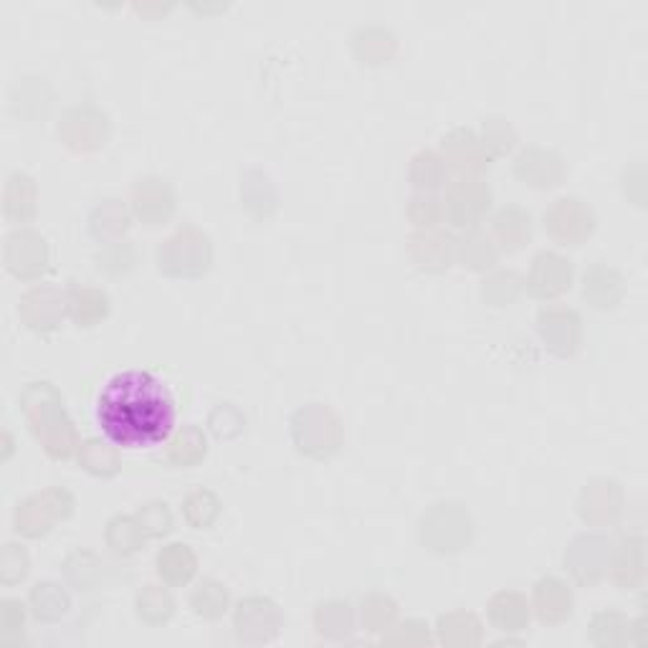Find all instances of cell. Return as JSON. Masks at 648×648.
Instances as JSON below:
<instances>
[{
    "label": "cell",
    "mask_w": 648,
    "mask_h": 648,
    "mask_svg": "<svg viewBox=\"0 0 648 648\" xmlns=\"http://www.w3.org/2000/svg\"><path fill=\"white\" fill-rule=\"evenodd\" d=\"M97 423L117 446H157L175 426L173 393L147 370L117 373L99 390Z\"/></svg>",
    "instance_id": "obj_1"
},
{
    "label": "cell",
    "mask_w": 648,
    "mask_h": 648,
    "mask_svg": "<svg viewBox=\"0 0 648 648\" xmlns=\"http://www.w3.org/2000/svg\"><path fill=\"white\" fill-rule=\"evenodd\" d=\"M21 405L26 416L31 418L33 431L44 441L46 451L56 459H66L74 449V428L64 418V408H61L56 390L49 383L28 385Z\"/></svg>",
    "instance_id": "obj_2"
},
{
    "label": "cell",
    "mask_w": 648,
    "mask_h": 648,
    "mask_svg": "<svg viewBox=\"0 0 648 648\" xmlns=\"http://www.w3.org/2000/svg\"><path fill=\"white\" fill-rule=\"evenodd\" d=\"M157 264L170 276H200L211 264V241L195 228H180L160 243Z\"/></svg>",
    "instance_id": "obj_3"
},
{
    "label": "cell",
    "mask_w": 648,
    "mask_h": 648,
    "mask_svg": "<svg viewBox=\"0 0 648 648\" xmlns=\"http://www.w3.org/2000/svg\"><path fill=\"white\" fill-rule=\"evenodd\" d=\"M292 431L299 449L312 456L332 454V451H337L342 438L340 421L322 403H312L307 408H302V411H297V416L292 421Z\"/></svg>",
    "instance_id": "obj_4"
},
{
    "label": "cell",
    "mask_w": 648,
    "mask_h": 648,
    "mask_svg": "<svg viewBox=\"0 0 648 648\" xmlns=\"http://www.w3.org/2000/svg\"><path fill=\"white\" fill-rule=\"evenodd\" d=\"M71 504H74V499L66 492H61V489H49L44 494H36V497L18 504L16 530L28 537L44 535L51 527V519L66 517L71 512Z\"/></svg>",
    "instance_id": "obj_5"
},
{
    "label": "cell",
    "mask_w": 648,
    "mask_h": 648,
    "mask_svg": "<svg viewBox=\"0 0 648 648\" xmlns=\"http://www.w3.org/2000/svg\"><path fill=\"white\" fill-rule=\"evenodd\" d=\"M46 261V241L36 231H13L6 238V264L16 276L33 279L46 269Z\"/></svg>",
    "instance_id": "obj_6"
},
{
    "label": "cell",
    "mask_w": 648,
    "mask_h": 648,
    "mask_svg": "<svg viewBox=\"0 0 648 648\" xmlns=\"http://www.w3.org/2000/svg\"><path fill=\"white\" fill-rule=\"evenodd\" d=\"M18 312L33 330H51L64 317V294L56 287H49V284L36 287L21 299Z\"/></svg>",
    "instance_id": "obj_7"
},
{
    "label": "cell",
    "mask_w": 648,
    "mask_h": 648,
    "mask_svg": "<svg viewBox=\"0 0 648 648\" xmlns=\"http://www.w3.org/2000/svg\"><path fill=\"white\" fill-rule=\"evenodd\" d=\"M446 203H449L446 208H449L451 221L456 226H469L489 208V188H484L479 180H459L449 190Z\"/></svg>",
    "instance_id": "obj_8"
},
{
    "label": "cell",
    "mask_w": 648,
    "mask_h": 648,
    "mask_svg": "<svg viewBox=\"0 0 648 648\" xmlns=\"http://www.w3.org/2000/svg\"><path fill=\"white\" fill-rule=\"evenodd\" d=\"M132 200H135V211L140 213V218H145L150 226L165 221L173 213V193L165 185V180L147 178L132 188Z\"/></svg>",
    "instance_id": "obj_9"
},
{
    "label": "cell",
    "mask_w": 648,
    "mask_h": 648,
    "mask_svg": "<svg viewBox=\"0 0 648 648\" xmlns=\"http://www.w3.org/2000/svg\"><path fill=\"white\" fill-rule=\"evenodd\" d=\"M545 223L550 233L557 238H583L590 231V213L580 206V200L575 198H560L555 200V206L545 213Z\"/></svg>",
    "instance_id": "obj_10"
},
{
    "label": "cell",
    "mask_w": 648,
    "mask_h": 648,
    "mask_svg": "<svg viewBox=\"0 0 648 648\" xmlns=\"http://www.w3.org/2000/svg\"><path fill=\"white\" fill-rule=\"evenodd\" d=\"M514 170H517L519 178L527 180V183L545 188V185H557V180L562 178V160L555 152L532 147V150H524L522 155L517 157Z\"/></svg>",
    "instance_id": "obj_11"
},
{
    "label": "cell",
    "mask_w": 648,
    "mask_h": 648,
    "mask_svg": "<svg viewBox=\"0 0 648 648\" xmlns=\"http://www.w3.org/2000/svg\"><path fill=\"white\" fill-rule=\"evenodd\" d=\"M540 332L552 350L557 352H573L575 342H578V317L565 309H545L540 314Z\"/></svg>",
    "instance_id": "obj_12"
},
{
    "label": "cell",
    "mask_w": 648,
    "mask_h": 648,
    "mask_svg": "<svg viewBox=\"0 0 648 648\" xmlns=\"http://www.w3.org/2000/svg\"><path fill=\"white\" fill-rule=\"evenodd\" d=\"M570 284V266L555 254H540L535 259V271H532L530 289L537 297H550V294L562 292Z\"/></svg>",
    "instance_id": "obj_13"
},
{
    "label": "cell",
    "mask_w": 648,
    "mask_h": 648,
    "mask_svg": "<svg viewBox=\"0 0 648 648\" xmlns=\"http://www.w3.org/2000/svg\"><path fill=\"white\" fill-rule=\"evenodd\" d=\"M443 150L449 152L459 170H481L489 165V155L471 130H454L443 137Z\"/></svg>",
    "instance_id": "obj_14"
},
{
    "label": "cell",
    "mask_w": 648,
    "mask_h": 648,
    "mask_svg": "<svg viewBox=\"0 0 648 648\" xmlns=\"http://www.w3.org/2000/svg\"><path fill=\"white\" fill-rule=\"evenodd\" d=\"M36 213V185L26 173H13L6 185V218L13 223L31 221Z\"/></svg>",
    "instance_id": "obj_15"
},
{
    "label": "cell",
    "mask_w": 648,
    "mask_h": 648,
    "mask_svg": "<svg viewBox=\"0 0 648 648\" xmlns=\"http://www.w3.org/2000/svg\"><path fill=\"white\" fill-rule=\"evenodd\" d=\"M494 231L502 246L507 251H517L519 246L530 241L532 236V218L530 213H524L522 208H502L494 218Z\"/></svg>",
    "instance_id": "obj_16"
},
{
    "label": "cell",
    "mask_w": 648,
    "mask_h": 648,
    "mask_svg": "<svg viewBox=\"0 0 648 648\" xmlns=\"http://www.w3.org/2000/svg\"><path fill=\"white\" fill-rule=\"evenodd\" d=\"M411 251L421 266H436V269H441V266L449 264L451 238L438 231L418 233V236L411 238Z\"/></svg>",
    "instance_id": "obj_17"
},
{
    "label": "cell",
    "mask_w": 648,
    "mask_h": 648,
    "mask_svg": "<svg viewBox=\"0 0 648 648\" xmlns=\"http://www.w3.org/2000/svg\"><path fill=\"white\" fill-rule=\"evenodd\" d=\"M276 623H279V616H276V605L271 600L251 598L238 605L236 626L241 636H249L251 631H259V628H276Z\"/></svg>",
    "instance_id": "obj_18"
},
{
    "label": "cell",
    "mask_w": 648,
    "mask_h": 648,
    "mask_svg": "<svg viewBox=\"0 0 648 648\" xmlns=\"http://www.w3.org/2000/svg\"><path fill=\"white\" fill-rule=\"evenodd\" d=\"M31 605L38 621H56L69 608V598L54 583H38L31 590Z\"/></svg>",
    "instance_id": "obj_19"
},
{
    "label": "cell",
    "mask_w": 648,
    "mask_h": 648,
    "mask_svg": "<svg viewBox=\"0 0 648 648\" xmlns=\"http://www.w3.org/2000/svg\"><path fill=\"white\" fill-rule=\"evenodd\" d=\"M157 565L162 578H168L170 583H185L195 573V557L185 545H170L168 550H162Z\"/></svg>",
    "instance_id": "obj_20"
},
{
    "label": "cell",
    "mask_w": 648,
    "mask_h": 648,
    "mask_svg": "<svg viewBox=\"0 0 648 648\" xmlns=\"http://www.w3.org/2000/svg\"><path fill=\"white\" fill-rule=\"evenodd\" d=\"M125 228H127V213L119 200H104L102 206L94 208L92 216H89V231L99 238L122 233Z\"/></svg>",
    "instance_id": "obj_21"
},
{
    "label": "cell",
    "mask_w": 648,
    "mask_h": 648,
    "mask_svg": "<svg viewBox=\"0 0 648 648\" xmlns=\"http://www.w3.org/2000/svg\"><path fill=\"white\" fill-rule=\"evenodd\" d=\"M71 314L79 324H92L107 314V297L94 289H74L69 299Z\"/></svg>",
    "instance_id": "obj_22"
},
{
    "label": "cell",
    "mask_w": 648,
    "mask_h": 648,
    "mask_svg": "<svg viewBox=\"0 0 648 648\" xmlns=\"http://www.w3.org/2000/svg\"><path fill=\"white\" fill-rule=\"evenodd\" d=\"M411 180L418 188H438L446 180V168L441 157L431 150H423L411 162Z\"/></svg>",
    "instance_id": "obj_23"
},
{
    "label": "cell",
    "mask_w": 648,
    "mask_h": 648,
    "mask_svg": "<svg viewBox=\"0 0 648 648\" xmlns=\"http://www.w3.org/2000/svg\"><path fill=\"white\" fill-rule=\"evenodd\" d=\"M461 261H464V266H471V269H486V266H492L497 261V249H494L492 241L484 233L471 231L461 241Z\"/></svg>",
    "instance_id": "obj_24"
},
{
    "label": "cell",
    "mask_w": 648,
    "mask_h": 648,
    "mask_svg": "<svg viewBox=\"0 0 648 648\" xmlns=\"http://www.w3.org/2000/svg\"><path fill=\"white\" fill-rule=\"evenodd\" d=\"M193 608L195 613L208 618H216L226 611V590L218 583L208 580V583H200L198 590L193 593Z\"/></svg>",
    "instance_id": "obj_25"
},
{
    "label": "cell",
    "mask_w": 648,
    "mask_h": 648,
    "mask_svg": "<svg viewBox=\"0 0 648 648\" xmlns=\"http://www.w3.org/2000/svg\"><path fill=\"white\" fill-rule=\"evenodd\" d=\"M218 512V499L213 497L211 492H195L193 497L185 502V514L193 524L203 527V524L211 522Z\"/></svg>",
    "instance_id": "obj_26"
},
{
    "label": "cell",
    "mask_w": 648,
    "mask_h": 648,
    "mask_svg": "<svg viewBox=\"0 0 648 648\" xmlns=\"http://www.w3.org/2000/svg\"><path fill=\"white\" fill-rule=\"evenodd\" d=\"M484 140L494 152H509L514 145V130L499 117H489L484 122Z\"/></svg>",
    "instance_id": "obj_27"
},
{
    "label": "cell",
    "mask_w": 648,
    "mask_h": 648,
    "mask_svg": "<svg viewBox=\"0 0 648 648\" xmlns=\"http://www.w3.org/2000/svg\"><path fill=\"white\" fill-rule=\"evenodd\" d=\"M28 570V555L26 550H21L18 545H6L3 550V567H0V575H3V583L11 585L16 580H21Z\"/></svg>",
    "instance_id": "obj_28"
},
{
    "label": "cell",
    "mask_w": 648,
    "mask_h": 648,
    "mask_svg": "<svg viewBox=\"0 0 648 648\" xmlns=\"http://www.w3.org/2000/svg\"><path fill=\"white\" fill-rule=\"evenodd\" d=\"M170 608H173V603H170L168 595L160 593V590H145V593L140 595V616L150 618V621L155 618L152 613H157V621H160V618H168Z\"/></svg>",
    "instance_id": "obj_29"
},
{
    "label": "cell",
    "mask_w": 648,
    "mask_h": 648,
    "mask_svg": "<svg viewBox=\"0 0 648 648\" xmlns=\"http://www.w3.org/2000/svg\"><path fill=\"white\" fill-rule=\"evenodd\" d=\"M190 446H206L203 436L198 431H193V428H188V431H183L175 438L173 446H170V456L175 461H195V454H190Z\"/></svg>",
    "instance_id": "obj_30"
},
{
    "label": "cell",
    "mask_w": 648,
    "mask_h": 648,
    "mask_svg": "<svg viewBox=\"0 0 648 648\" xmlns=\"http://www.w3.org/2000/svg\"><path fill=\"white\" fill-rule=\"evenodd\" d=\"M142 527H150V532L160 535V532H168L170 527V512L165 509V504L155 502L145 507V519H142Z\"/></svg>",
    "instance_id": "obj_31"
},
{
    "label": "cell",
    "mask_w": 648,
    "mask_h": 648,
    "mask_svg": "<svg viewBox=\"0 0 648 648\" xmlns=\"http://www.w3.org/2000/svg\"><path fill=\"white\" fill-rule=\"evenodd\" d=\"M0 618H3V628H6V633L16 631V628L23 626V605L18 603V600H3Z\"/></svg>",
    "instance_id": "obj_32"
}]
</instances>
